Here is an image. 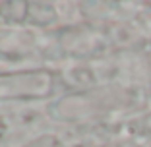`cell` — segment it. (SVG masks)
Here are the masks:
<instances>
[{"mask_svg": "<svg viewBox=\"0 0 151 147\" xmlns=\"http://www.w3.org/2000/svg\"><path fill=\"white\" fill-rule=\"evenodd\" d=\"M31 2H4L0 4V18L6 23H29Z\"/></svg>", "mask_w": 151, "mask_h": 147, "instance_id": "7a4b0ae2", "label": "cell"}, {"mask_svg": "<svg viewBox=\"0 0 151 147\" xmlns=\"http://www.w3.org/2000/svg\"><path fill=\"white\" fill-rule=\"evenodd\" d=\"M54 77L47 70L0 74V101H31L52 93Z\"/></svg>", "mask_w": 151, "mask_h": 147, "instance_id": "6da1fadb", "label": "cell"}]
</instances>
